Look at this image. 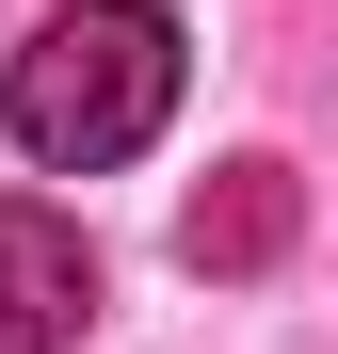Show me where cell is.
<instances>
[{
	"label": "cell",
	"mask_w": 338,
	"mask_h": 354,
	"mask_svg": "<svg viewBox=\"0 0 338 354\" xmlns=\"http://www.w3.org/2000/svg\"><path fill=\"white\" fill-rule=\"evenodd\" d=\"M97 322V242L48 194H0V354H65Z\"/></svg>",
	"instance_id": "obj_2"
},
{
	"label": "cell",
	"mask_w": 338,
	"mask_h": 354,
	"mask_svg": "<svg viewBox=\"0 0 338 354\" xmlns=\"http://www.w3.org/2000/svg\"><path fill=\"white\" fill-rule=\"evenodd\" d=\"M178 17L161 0H65L32 48H17V145L48 161V177H97V161H129V145H161V113H178Z\"/></svg>",
	"instance_id": "obj_1"
},
{
	"label": "cell",
	"mask_w": 338,
	"mask_h": 354,
	"mask_svg": "<svg viewBox=\"0 0 338 354\" xmlns=\"http://www.w3.org/2000/svg\"><path fill=\"white\" fill-rule=\"evenodd\" d=\"M194 274H258L274 242H290V161H225V194H194Z\"/></svg>",
	"instance_id": "obj_3"
}]
</instances>
